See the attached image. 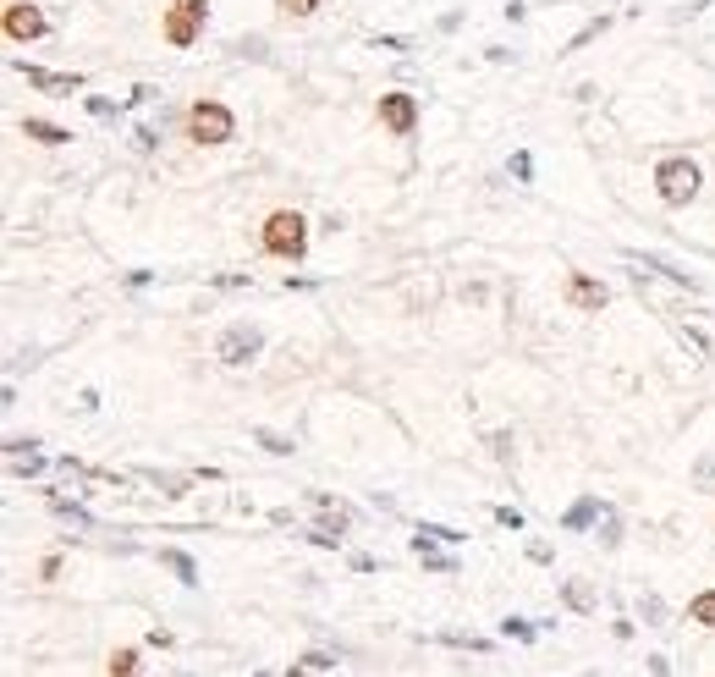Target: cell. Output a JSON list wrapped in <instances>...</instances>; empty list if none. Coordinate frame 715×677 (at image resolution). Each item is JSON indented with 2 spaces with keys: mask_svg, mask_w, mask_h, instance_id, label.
<instances>
[{
  "mask_svg": "<svg viewBox=\"0 0 715 677\" xmlns=\"http://www.w3.org/2000/svg\"><path fill=\"white\" fill-rule=\"evenodd\" d=\"M303 248H309V221L298 210H275L264 221V253H275V259H303Z\"/></svg>",
  "mask_w": 715,
  "mask_h": 677,
  "instance_id": "1",
  "label": "cell"
},
{
  "mask_svg": "<svg viewBox=\"0 0 715 677\" xmlns=\"http://www.w3.org/2000/svg\"><path fill=\"white\" fill-rule=\"evenodd\" d=\"M187 132L198 144H226L232 132H237V116L221 105V100H198L193 110H187Z\"/></svg>",
  "mask_w": 715,
  "mask_h": 677,
  "instance_id": "2",
  "label": "cell"
},
{
  "mask_svg": "<svg viewBox=\"0 0 715 677\" xmlns=\"http://www.w3.org/2000/svg\"><path fill=\"white\" fill-rule=\"evenodd\" d=\"M655 193L666 198L672 210L688 205V198L699 193V166H693V160H661V166H655Z\"/></svg>",
  "mask_w": 715,
  "mask_h": 677,
  "instance_id": "3",
  "label": "cell"
},
{
  "mask_svg": "<svg viewBox=\"0 0 715 677\" xmlns=\"http://www.w3.org/2000/svg\"><path fill=\"white\" fill-rule=\"evenodd\" d=\"M204 17H209V0H171V12H166V44L187 50L198 39Z\"/></svg>",
  "mask_w": 715,
  "mask_h": 677,
  "instance_id": "4",
  "label": "cell"
},
{
  "mask_svg": "<svg viewBox=\"0 0 715 677\" xmlns=\"http://www.w3.org/2000/svg\"><path fill=\"white\" fill-rule=\"evenodd\" d=\"M259 348H264L259 325H232V330H221V342H214V358L221 364H248Z\"/></svg>",
  "mask_w": 715,
  "mask_h": 677,
  "instance_id": "5",
  "label": "cell"
},
{
  "mask_svg": "<svg viewBox=\"0 0 715 677\" xmlns=\"http://www.w3.org/2000/svg\"><path fill=\"white\" fill-rule=\"evenodd\" d=\"M17 72L28 78V89H39V94H55V100H72V94H78L83 89V78H72V72H44V66H17Z\"/></svg>",
  "mask_w": 715,
  "mask_h": 677,
  "instance_id": "6",
  "label": "cell"
},
{
  "mask_svg": "<svg viewBox=\"0 0 715 677\" xmlns=\"http://www.w3.org/2000/svg\"><path fill=\"white\" fill-rule=\"evenodd\" d=\"M380 121L396 132V138H407V132L418 127V100L413 94H380Z\"/></svg>",
  "mask_w": 715,
  "mask_h": 677,
  "instance_id": "7",
  "label": "cell"
},
{
  "mask_svg": "<svg viewBox=\"0 0 715 677\" xmlns=\"http://www.w3.org/2000/svg\"><path fill=\"white\" fill-rule=\"evenodd\" d=\"M605 298H611V292H605L595 276H584V270H572V276H567V303H572V309L600 314V309H605Z\"/></svg>",
  "mask_w": 715,
  "mask_h": 677,
  "instance_id": "8",
  "label": "cell"
},
{
  "mask_svg": "<svg viewBox=\"0 0 715 677\" xmlns=\"http://www.w3.org/2000/svg\"><path fill=\"white\" fill-rule=\"evenodd\" d=\"M44 12L39 6H28V0H12L6 6V39H44Z\"/></svg>",
  "mask_w": 715,
  "mask_h": 677,
  "instance_id": "9",
  "label": "cell"
},
{
  "mask_svg": "<svg viewBox=\"0 0 715 677\" xmlns=\"http://www.w3.org/2000/svg\"><path fill=\"white\" fill-rule=\"evenodd\" d=\"M23 138H33V144H50V149H55V144H66V138H72V132H66V127H55V121H33V116H28V121H23Z\"/></svg>",
  "mask_w": 715,
  "mask_h": 677,
  "instance_id": "10",
  "label": "cell"
},
{
  "mask_svg": "<svg viewBox=\"0 0 715 677\" xmlns=\"http://www.w3.org/2000/svg\"><path fill=\"white\" fill-rule=\"evenodd\" d=\"M688 617H693L699 628H715V589H704V595H693V605H688Z\"/></svg>",
  "mask_w": 715,
  "mask_h": 677,
  "instance_id": "11",
  "label": "cell"
},
{
  "mask_svg": "<svg viewBox=\"0 0 715 677\" xmlns=\"http://www.w3.org/2000/svg\"><path fill=\"white\" fill-rule=\"evenodd\" d=\"M166 567H171V573H176L182 584H198V573H193V562H187L182 551H166Z\"/></svg>",
  "mask_w": 715,
  "mask_h": 677,
  "instance_id": "12",
  "label": "cell"
},
{
  "mask_svg": "<svg viewBox=\"0 0 715 677\" xmlns=\"http://www.w3.org/2000/svg\"><path fill=\"white\" fill-rule=\"evenodd\" d=\"M132 672H138V655L132 650H116L110 655V677H132Z\"/></svg>",
  "mask_w": 715,
  "mask_h": 677,
  "instance_id": "13",
  "label": "cell"
},
{
  "mask_svg": "<svg viewBox=\"0 0 715 677\" xmlns=\"http://www.w3.org/2000/svg\"><path fill=\"white\" fill-rule=\"evenodd\" d=\"M589 518H595V501H578V507H572V512H567V529H584Z\"/></svg>",
  "mask_w": 715,
  "mask_h": 677,
  "instance_id": "14",
  "label": "cell"
},
{
  "mask_svg": "<svg viewBox=\"0 0 715 677\" xmlns=\"http://www.w3.org/2000/svg\"><path fill=\"white\" fill-rule=\"evenodd\" d=\"M281 6H286V12H292V17H309V12L319 6V0H281Z\"/></svg>",
  "mask_w": 715,
  "mask_h": 677,
  "instance_id": "15",
  "label": "cell"
}]
</instances>
